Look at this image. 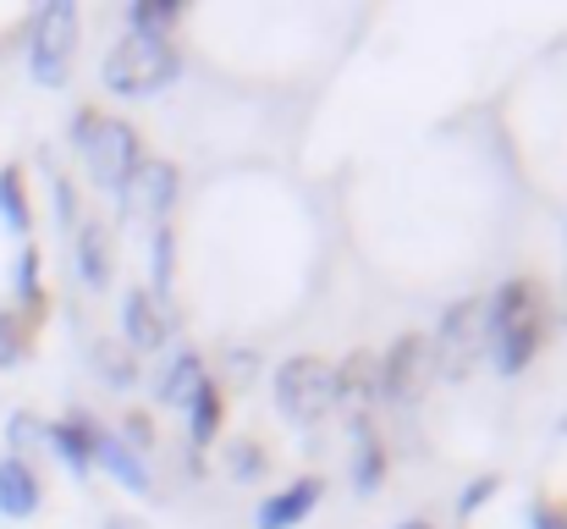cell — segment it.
I'll use <instances>...</instances> for the list:
<instances>
[{
  "label": "cell",
  "mask_w": 567,
  "mask_h": 529,
  "mask_svg": "<svg viewBox=\"0 0 567 529\" xmlns=\"http://www.w3.org/2000/svg\"><path fill=\"white\" fill-rule=\"evenodd\" d=\"M485 321V343H491V358L502 375H518L535 364V353L551 332V304H546V287L518 276V282H502L496 298L480 309Z\"/></svg>",
  "instance_id": "6da1fadb"
},
{
  "label": "cell",
  "mask_w": 567,
  "mask_h": 529,
  "mask_svg": "<svg viewBox=\"0 0 567 529\" xmlns=\"http://www.w3.org/2000/svg\"><path fill=\"white\" fill-rule=\"evenodd\" d=\"M177 72H183V50H177L172 39L138 33V28H127V33L111 44L105 67H100L105 89L122 94V100H150V94H161Z\"/></svg>",
  "instance_id": "7a4b0ae2"
},
{
  "label": "cell",
  "mask_w": 567,
  "mask_h": 529,
  "mask_svg": "<svg viewBox=\"0 0 567 529\" xmlns=\"http://www.w3.org/2000/svg\"><path fill=\"white\" fill-rule=\"evenodd\" d=\"M172 276H177V232H172V221H161L150 237V293L161 304H172Z\"/></svg>",
  "instance_id": "e0dca14e"
},
{
  "label": "cell",
  "mask_w": 567,
  "mask_h": 529,
  "mask_svg": "<svg viewBox=\"0 0 567 529\" xmlns=\"http://www.w3.org/2000/svg\"><path fill=\"white\" fill-rule=\"evenodd\" d=\"M0 215L17 237L33 232V210H28V193H22V172L17 166H0Z\"/></svg>",
  "instance_id": "d6986e66"
},
{
  "label": "cell",
  "mask_w": 567,
  "mask_h": 529,
  "mask_svg": "<svg viewBox=\"0 0 567 529\" xmlns=\"http://www.w3.org/2000/svg\"><path fill=\"white\" fill-rule=\"evenodd\" d=\"M17 298L33 309V321H39V248L28 243L22 254H17Z\"/></svg>",
  "instance_id": "ffe728a7"
},
{
  "label": "cell",
  "mask_w": 567,
  "mask_h": 529,
  "mask_svg": "<svg viewBox=\"0 0 567 529\" xmlns=\"http://www.w3.org/2000/svg\"><path fill=\"white\" fill-rule=\"evenodd\" d=\"M188 17V6L183 0H133L127 6V28H138V33H161V39H172V28Z\"/></svg>",
  "instance_id": "ac0fdd59"
},
{
  "label": "cell",
  "mask_w": 567,
  "mask_h": 529,
  "mask_svg": "<svg viewBox=\"0 0 567 529\" xmlns=\"http://www.w3.org/2000/svg\"><path fill=\"white\" fill-rule=\"evenodd\" d=\"M78 271L89 287L111 282V232L100 221H78Z\"/></svg>",
  "instance_id": "9a60e30c"
},
{
  "label": "cell",
  "mask_w": 567,
  "mask_h": 529,
  "mask_svg": "<svg viewBox=\"0 0 567 529\" xmlns=\"http://www.w3.org/2000/svg\"><path fill=\"white\" fill-rule=\"evenodd\" d=\"M55 210H61V221H66V226L78 232V204H72V182H61V176H55Z\"/></svg>",
  "instance_id": "83f0119b"
},
{
  "label": "cell",
  "mask_w": 567,
  "mask_h": 529,
  "mask_svg": "<svg viewBox=\"0 0 567 529\" xmlns=\"http://www.w3.org/2000/svg\"><path fill=\"white\" fill-rule=\"evenodd\" d=\"M6 441H11V458H22V452L44 447V419H33V414H17V419H11V430H6Z\"/></svg>",
  "instance_id": "7402d4cb"
},
{
  "label": "cell",
  "mask_w": 567,
  "mask_h": 529,
  "mask_svg": "<svg viewBox=\"0 0 567 529\" xmlns=\"http://www.w3.org/2000/svg\"><path fill=\"white\" fill-rule=\"evenodd\" d=\"M17 358H22V326H17V315H0V369Z\"/></svg>",
  "instance_id": "484cf974"
},
{
  "label": "cell",
  "mask_w": 567,
  "mask_h": 529,
  "mask_svg": "<svg viewBox=\"0 0 567 529\" xmlns=\"http://www.w3.org/2000/svg\"><path fill=\"white\" fill-rule=\"evenodd\" d=\"M276 403L292 425H315L337 408V364L331 358H315V353H298L276 369Z\"/></svg>",
  "instance_id": "5b68a950"
},
{
  "label": "cell",
  "mask_w": 567,
  "mask_h": 529,
  "mask_svg": "<svg viewBox=\"0 0 567 529\" xmlns=\"http://www.w3.org/2000/svg\"><path fill=\"white\" fill-rule=\"evenodd\" d=\"M44 502V486L28 458H0V513L6 519H33Z\"/></svg>",
  "instance_id": "7c38bea8"
},
{
  "label": "cell",
  "mask_w": 567,
  "mask_h": 529,
  "mask_svg": "<svg viewBox=\"0 0 567 529\" xmlns=\"http://www.w3.org/2000/svg\"><path fill=\"white\" fill-rule=\"evenodd\" d=\"M380 469H385V447L375 436H364V447H359V491H375Z\"/></svg>",
  "instance_id": "603a6c76"
},
{
  "label": "cell",
  "mask_w": 567,
  "mask_h": 529,
  "mask_svg": "<svg viewBox=\"0 0 567 529\" xmlns=\"http://www.w3.org/2000/svg\"><path fill=\"white\" fill-rule=\"evenodd\" d=\"M72 144H78L89 176H94L105 193H122V182L138 172V161H144L138 128L122 122V116H105V111H94V105H83V111L72 116Z\"/></svg>",
  "instance_id": "3957f363"
},
{
  "label": "cell",
  "mask_w": 567,
  "mask_h": 529,
  "mask_svg": "<svg viewBox=\"0 0 567 529\" xmlns=\"http://www.w3.org/2000/svg\"><path fill=\"white\" fill-rule=\"evenodd\" d=\"M122 337H127V348H138V353L166 348V337H172V304H161L150 287H127L122 293Z\"/></svg>",
  "instance_id": "ba28073f"
},
{
  "label": "cell",
  "mask_w": 567,
  "mask_h": 529,
  "mask_svg": "<svg viewBox=\"0 0 567 529\" xmlns=\"http://www.w3.org/2000/svg\"><path fill=\"white\" fill-rule=\"evenodd\" d=\"M535 529H567V508H551V502H535Z\"/></svg>",
  "instance_id": "f1b7e54d"
},
{
  "label": "cell",
  "mask_w": 567,
  "mask_h": 529,
  "mask_svg": "<svg viewBox=\"0 0 567 529\" xmlns=\"http://www.w3.org/2000/svg\"><path fill=\"white\" fill-rule=\"evenodd\" d=\"M204 380H209L204 358H198L193 348H177L172 358H166V369H161V403L188 414V403L198 397V386H204Z\"/></svg>",
  "instance_id": "4fadbf2b"
},
{
  "label": "cell",
  "mask_w": 567,
  "mask_h": 529,
  "mask_svg": "<svg viewBox=\"0 0 567 529\" xmlns=\"http://www.w3.org/2000/svg\"><path fill=\"white\" fill-rule=\"evenodd\" d=\"M563 430H567V419H563Z\"/></svg>",
  "instance_id": "1f68e13d"
},
{
  "label": "cell",
  "mask_w": 567,
  "mask_h": 529,
  "mask_svg": "<svg viewBox=\"0 0 567 529\" xmlns=\"http://www.w3.org/2000/svg\"><path fill=\"white\" fill-rule=\"evenodd\" d=\"M100 375L111 386H133L138 380V364H133V353H122L116 343H100Z\"/></svg>",
  "instance_id": "44dd1931"
},
{
  "label": "cell",
  "mask_w": 567,
  "mask_h": 529,
  "mask_svg": "<svg viewBox=\"0 0 567 529\" xmlns=\"http://www.w3.org/2000/svg\"><path fill=\"white\" fill-rule=\"evenodd\" d=\"M320 497H326V480L303 475L298 486H287V491H270V497L259 502L254 529H292V525H303V519L320 508Z\"/></svg>",
  "instance_id": "30bf717a"
},
{
  "label": "cell",
  "mask_w": 567,
  "mask_h": 529,
  "mask_svg": "<svg viewBox=\"0 0 567 529\" xmlns=\"http://www.w3.org/2000/svg\"><path fill=\"white\" fill-rule=\"evenodd\" d=\"M220 419H226L220 386H215V380H204V386H198V397L188 403V441H193V452H204V447L220 436Z\"/></svg>",
  "instance_id": "2e32d148"
},
{
  "label": "cell",
  "mask_w": 567,
  "mask_h": 529,
  "mask_svg": "<svg viewBox=\"0 0 567 529\" xmlns=\"http://www.w3.org/2000/svg\"><path fill=\"white\" fill-rule=\"evenodd\" d=\"M424 369H430V343L424 337H402L385 358H375V397L380 403H408Z\"/></svg>",
  "instance_id": "9c48e42d"
},
{
  "label": "cell",
  "mask_w": 567,
  "mask_h": 529,
  "mask_svg": "<svg viewBox=\"0 0 567 529\" xmlns=\"http://www.w3.org/2000/svg\"><path fill=\"white\" fill-rule=\"evenodd\" d=\"M44 447H55L72 475H89L94 469V447H100V425L89 414H66V419L44 425Z\"/></svg>",
  "instance_id": "8fae6325"
},
{
  "label": "cell",
  "mask_w": 567,
  "mask_h": 529,
  "mask_svg": "<svg viewBox=\"0 0 567 529\" xmlns=\"http://www.w3.org/2000/svg\"><path fill=\"white\" fill-rule=\"evenodd\" d=\"M78 39H83L78 6L50 0V6L33 17V33H28V72H33V83L61 89V83H66V67H72V55H78Z\"/></svg>",
  "instance_id": "277c9868"
},
{
  "label": "cell",
  "mask_w": 567,
  "mask_h": 529,
  "mask_svg": "<svg viewBox=\"0 0 567 529\" xmlns=\"http://www.w3.org/2000/svg\"><path fill=\"white\" fill-rule=\"evenodd\" d=\"M480 298H463V304H452L446 309V321H441V332H435V348H430V364L446 375V380H463L468 369H474V358H480V343H485V321H480Z\"/></svg>",
  "instance_id": "8992f818"
},
{
  "label": "cell",
  "mask_w": 567,
  "mask_h": 529,
  "mask_svg": "<svg viewBox=\"0 0 567 529\" xmlns=\"http://www.w3.org/2000/svg\"><path fill=\"white\" fill-rule=\"evenodd\" d=\"M94 464H100V469H111V475H116V480H122L127 491L150 497V469H144V458H138V452H133V447H127L122 436H105V430H100Z\"/></svg>",
  "instance_id": "5bb4252c"
},
{
  "label": "cell",
  "mask_w": 567,
  "mask_h": 529,
  "mask_svg": "<svg viewBox=\"0 0 567 529\" xmlns=\"http://www.w3.org/2000/svg\"><path fill=\"white\" fill-rule=\"evenodd\" d=\"M122 215L127 221H150V226H161L166 215H172V204H177V166L172 161H138V172L122 182Z\"/></svg>",
  "instance_id": "52a82bcc"
},
{
  "label": "cell",
  "mask_w": 567,
  "mask_h": 529,
  "mask_svg": "<svg viewBox=\"0 0 567 529\" xmlns=\"http://www.w3.org/2000/svg\"><path fill=\"white\" fill-rule=\"evenodd\" d=\"M496 491H502V480H496V475H480V480H474V486L457 497V513H463V519H474V508H485Z\"/></svg>",
  "instance_id": "cb8c5ba5"
},
{
  "label": "cell",
  "mask_w": 567,
  "mask_h": 529,
  "mask_svg": "<svg viewBox=\"0 0 567 529\" xmlns=\"http://www.w3.org/2000/svg\"><path fill=\"white\" fill-rule=\"evenodd\" d=\"M122 430L133 436V452H138V458L155 447V430H150V419H144V414H127V419H122Z\"/></svg>",
  "instance_id": "4316f807"
},
{
  "label": "cell",
  "mask_w": 567,
  "mask_h": 529,
  "mask_svg": "<svg viewBox=\"0 0 567 529\" xmlns=\"http://www.w3.org/2000/svg\"><path fill=\"white\" fill-rule=\"evenodd\" d=\"M105 529H144V525H138V519H111Z\"/></svg>",
  "instance_id": "f546056e"
},
{
  "label": "cell",
  "mask_w": 567,
  "mask_h": 529,
  "mask_svg": "<svg viewBox=\"0 0 567 529\" xmlns=\"http://www.w3.org/2000/svg\"><path fill=\"white\" fill-rule=\"evenodd\" d=\"M231 475H237V480H254V475H265V452H259L254 441H237V447H231Z\"/></svg>",
  "instance_id": "d4e9b609"
},
{
  "label": "cell",
  "mask_w": 567,
  "mask_h": 529,
  "mask_svg": "<svg viewBox=\"0 0 567 529\" xmlns=\"http://www.w3.org/2000/svg\"><path fill=\"white\" fill-rule=\"evenodd\" d=\"M402 529H435V525H430V519H408Z\"/></svg>",
  "instance_id": "4dcf8cb0"
}]
</instances>
